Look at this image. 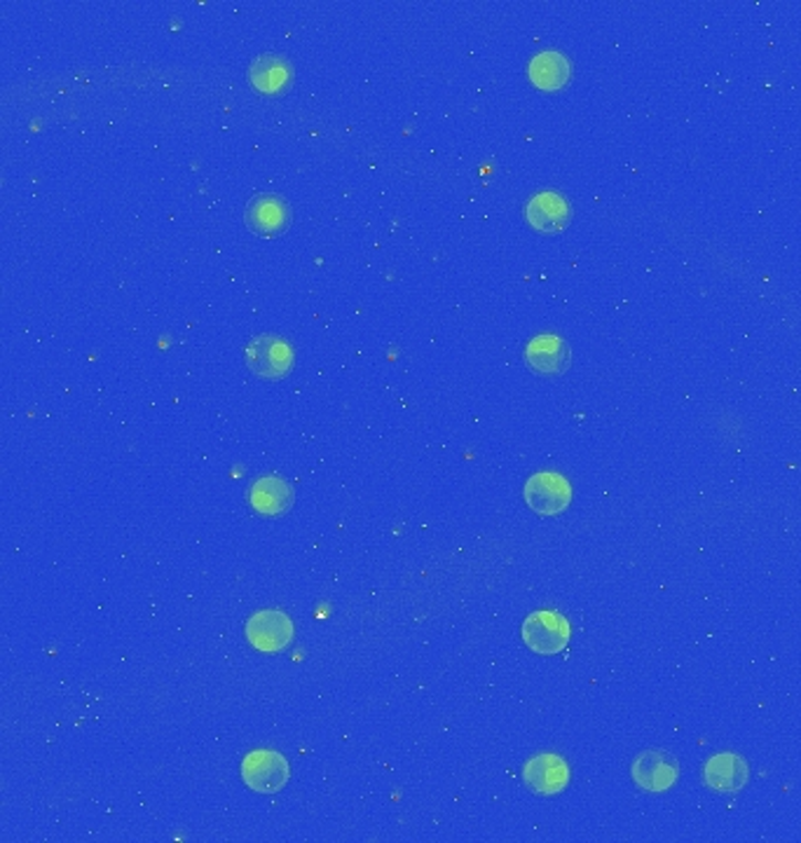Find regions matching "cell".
<instances>
[{
	"label": "cell",
	"instance_id": "4",
	"mask_svg": "<svg viewBox=\"0 0 801 843\" xmlns=\"http://www.w3.org/2000/svg\"><path fill=\"white\" fill-rule=\"evenodd\" d=\"M293 621L280 610H263L246 621V640L265 654L284 652L293 642Z\"/></svg>",
	"mask_w": 801,
	"mask_h": 843
},
{
	"label": "cell",
	"instance_id": "11",
	"mask_svg": "<svg viewBox=\"0 0 801 843\" xmlns=\"http://www.w3.org/2000/svg\"><path fill=\"white\" fill-rule=\"evenodd\" d=\"M249 502L261 516H280L293 504V489L280 476H263L249 489Z\"/></svg>",
	"mask_w": 801,
	"mask_h": 843
},
{
	"label": "cell",
	"instance_id": "5",
	"mask_svg": "<svg viewBox=\"0 0 801 843\" xmlns=\"http://www.w3.org/2000/svg\"><path fill=\"white\" fill-rule=\"evenodd\" d=\"M525 502L539 516H558L572 502V487L560 474L541 472L527 481Z\"/></svg>",
	"mask_w": 801,
	"mask_h": 843
},
{
	"label": "cell",
	"instance_id": "8",
	"mask_svg": "<svg viewBox=\"0 0 801 843\" xmlns=\"http://www.w3.org/2000/svg\"><path fill=\"white\" fill-rule=\"evenodd\" d=\"M525 215H527V223H530L535 230L544 234H554L572 221V207L560 192L546 190L535 194V198L527 202Z\"/></svg>",
	"mask_w": 801,
	"mask_h": 843
},
{
	"label": "cell",
	"instance_id": "9",
	"mask_svg": "<svg viewBox=\"0 0 801 843\" xmlns=\"http://www.w3.org/2000/svg\"><path fill=\"white\" fill-rule=\"evenodd\" d=\"M748 778H750V771H748L746 759L731 752L710 757L706 769H703V780H706V786L715 792L734 794L748 786Z\"/></svg>",
	"mask_w": 801,
	"mask_h": 843
},
{
	"label": "cell",
	"instance_id": "1",
	"mask_svg": "<svg viewBox=\"0 0 801 843\" xmlns=\"http://www.w3.org/2000/svg\"><path fill=\"white\" fill-rule=\"evenodd\" d=\"M523 640L535 654H558L570 642V623L562 614L551 610L535 612L523 623Z\"/></svg>",
	"mask_w": 801,
	"mask_h": 843
},
{
	"label": "cell",
	"instance_id": "2",
	"mask_svg": "<svg viewBox=\"0 0 801 843\" xmlns=\"http://www.w3.org/2000/svg\"><path fill=\"white\" fill-rule=\"evenodd\" d=\"M242 778L253 792L275 794L288 782L291 769H288V761L280 752L256 750L244 757Z\"/></svg>",
	"mask_w": 801,
	"mask_h": 843
},
{
	"label": "cell",
	"instance_id": "6",
	"mask_svg": "<svg viewBox=\"0 0 801 843\" xmlns=\"http://www.w3.org/2000/svg\"><path fill=\"white\" fill-rule=\"evenodd\" d=\"M679 776L677 759L663 750H647L633 761V780L647 792L671 790Z\"/></svg>",
	"mask_w": 801,
	"mask_h": 843
},
{
	"label": "cell",
	"instance_id": "14",
	"mask_svg": "<svg viewBox=\"0 0 801 843\" xmlns=\"http://www.w3.org/2000/svg\"><path fill=\"white\" fill-rule=\"evenodd\" d=\"M249 81L259 92L275 94V92L284 89V85L291 81V69L282 56L265 54V56H259L256 62L251 64Z\"/></svg>",
	"mask_w": 801,
	"mask_h": 843
},
{
	"label": "cell",
	"instance_id": "3",
	"mask_svg": "<svg viewBox=\"0 0 801 843\" xmlns=\"http://www.w3.org/2000/svg\"><path fill=\"white\" fill-rule=\"evenodd\" d=\"M293 361L296 357L291 345L277 336H259L246 345V363L261 378L277 380L288 376Z\"/></svg>",
	"mask_w": 801,
	"mask_h": 843
},
{
	"label": "cell",
	"instance_id": "10",
	"mask_svg": "<svg viewBox=\"0 0 801 843\" xmlns=\"http://www.w3.org/2000/svg\"><path fill=\"white\" fill-rule=\"evenodd\" d=\"M525 361L541 376H558L570 366V347L558 336H539L527 345Z\"/></svg>",
	"mask_w": 801,
	"mask_h": 843
},
{
	"label": "cell",
	"instance_id": "12",
	"mask_svg": "<svg viewBox=\"0 0 801 843\" xmlns=\"http://www.w3.org/2000/svg\"><path fill=\"white\" fill-rule=\"evenodd\" d=\"M572 77V64L556 50L539 52L530 62V81L539 89L556 92L568 85Z\"/></svg>",
	"mask_w": 801,
	"mask_h": 843
},
{
	"label": "cell",
	"instance_id": "7",
	"mask_svg": "<svg viewBox=\"0 0 801 843\" xmlns=\"http://www.w3.org/2000/svg\"><path fill=\"white\" fill-rule=\"evenodd\" d=\"M523 778L530 790L544 797H554L568 788L570 767L558 755H539L525 763Z\"/></svg>",
	"mask_w": 801,
	"mask_h": 843
},
{
	"label": "cell",
	"instance_id": "13",
	"mask_svg": "<svg viewBox=\"0 0 801 843\" xmlns=\"http://www.w3.org/2000/svg\"><path fill=\"white\" fill-rule=\"evenodd\" d=\"M246 223L259 234H277L288 223V207L275 194H261L246 207Z\"/></svg>",
	"mask_w": 801,
	"mask_h": 843
}]
</instances>
